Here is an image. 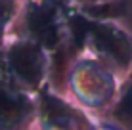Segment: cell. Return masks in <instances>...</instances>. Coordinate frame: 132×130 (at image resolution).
<instances>
[{"instance_id":"obj_1","label":"cell","mask_w":132,"mask_h":130,"mask_svg":"<svg viewBox=\"0 0 132 130\" xmlns=\"http://www.w3.org/2000/svg\"><path fill=\"white\" fill-rule=\"evenodd\" d=\"M79 10L75 0H23L21 12L13 25V34L33 38L46 48L52 57L50 86L63 92L65 77L77 59L71 48L73 19Z\"/></svg>"},{"instance_id":"obj_2","label":"cell","mask_w":132,"mask_h":130,"mask_svg":"<svg viewBox=\"0 0 132 130\" xmlns=\"http://www.w3.org/2000/svg\"><path fill=\"white\" fill-rule=\"evenodd\" d=\"M71 48L77 57L88 54L105 61L121 77L132 69V33L115 19H98L79 10L73 19Z\"/></svg>"},{"instance_id":"obj_3","label":"cell","mask_w":132,"mask_h":130,"mask_svg":"<svg viewBox=\"0 0 132 130\" xmlns=\"http://www.w3.org/2000/svg\"><path fill=\"white\" fill-rule=\"evenodd\" d=\"M121 79V75L105 61L82 54L67 71L63 94H67L94 117L102 119L119 96Z\"/></svg>"},{"instance_id":"obj_4","label":"cell","mask_w":132,"mask_h":130,"mask_svg":"<svg viewBox=\"0 0 132 130\" xmlns=\"http://www.w3.org/2000/svg\"><path fill=\"white\" fill-rule=\"evenodd\" d=\"M0 71L38 96V92L50 84L52 57L36 40L12 33L0 46Z\"/></svg>"},{"instance_id":"obj_5","label":"cell","mask_w":132,"mask_h":130,"mask_svg":"<svg viewBox=\"0 0 132 130\" xmlns=\"http://www.w3.org/2000/svg\"><path fill=\"white\" fill-rule=\"evenodd\" d=\"M98 117L50 84L38 92V113L33 130H94Z\"/></svg>"},{"instance_id":"obj_6","label":"cell","mask_w":132,"mask_h":130,"mask_svg":"<svg viewBox=\"0 0 132 130\" xmlns=\"http://www.w3.org/2000/svg\"><path fill=\"white\" fill-rule=\"evenodd\" d=\"M38 96L0 71V130H33Z\"/></svg>"},{"instance_id":"obj_7","label":"cell","mask_w":132,"mask_h":130,"mask_svg":"<svg viewBox=\"0 0 132 130\" xmlns=\"http://www.w3.org/2000/svg\"><path fill=\"white\" fill-rule=\"evenodd\" d=\"M102 119L115 124L119 130H132V69L121 79L119 96Z\"/></svg>"},{"instance_id":"obj_8","label":"cell","mask_w":132,"mask_h":130,"mask_svg":"<svg viewBox=\"0 0 132 130\" xmlns=\"http://www.w3.org/2000/svg\"><path fill=\"white\" fill-rule=\"evenodd\" d=\"M21 4L23 0H0V46L12 34L21 12Z\"/></svg>"},{"instance_id":"obj_9","label":"cell","mask_w":132,"mask_h":130,"mask_svg":"<svg viewBox=\"0 0 132 130\" xmlns=\"http://www.w3.org/2000/svg\"><path fill=\"white\" fill-rule=\"evenodd\" d=\"M82 10H92V8H98V6H103L107 2H113V0H75Z\"/></svg>"}]
</instances>
